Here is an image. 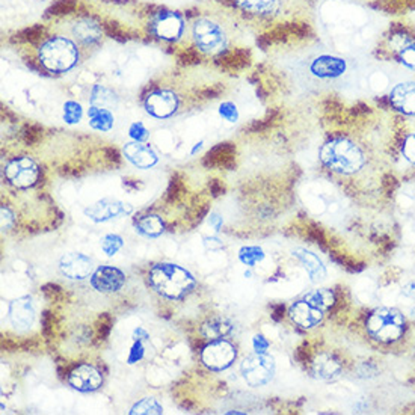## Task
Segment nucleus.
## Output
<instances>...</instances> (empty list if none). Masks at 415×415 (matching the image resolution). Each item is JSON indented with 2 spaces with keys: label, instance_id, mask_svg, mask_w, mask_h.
I'll return each instance as SVG.
<instances>
[{
  "label": "nucleus",
  "instance_id": "obj_27",
  "mask_svg": "<svg viewBox=\"0 0 415 415\" xmlns=\"http://www.w3.org/2000/svg\"><path fill=\"white\" fill-rule=\"evenodd\" d=\"M136 231L148 239H157L165 233V222L157 215H147L136 221Z\"/></svg>",
  "mask_w": 415,
  "mask_h": 415
},
{
  "label": "nucleus",
  "instance_id": "obj_31",
  "mask_svg": "<svg viewBox=\"0 0 415 415\" xmlns=\"http://www.w3.org/2000/svg\"><path fill=\"white\" fill-rule=\"evenodd\" d=\"M129 414H131V415H136V414H141V415H144V414L145 415H148V414H163V407L156 399L145 397V399L139 400L138 403H134Z\"/></svg>",
  "mask_w": 415,
  "mask_h": 415
},
{
  "label": "nucleus",
  "instance_id": "obj_22",
  "mask_svg": "<svg viewBox=\"0 0 415 415\" xmlns=\"http://www.w3.org/2000/svg\"><path fill=\"white\" fill-rule=\"evenodd\" d=\"M37 311L35 305L29 296H21L11 302L9 305V320L18 329L30 328L35 322Z\"/></svg>",
  "mask_w": 415,
  "mask_h": 415
},
{
  "label": "nucleus",
  "instance_id": "obj_10",
  "mask_svg": "<svg viewBox=\"0 0 415 415\" xmlns=\"http://www.w3.org/2000/svg\"><path fill=\"white\" fill-rule=\"evenodd\" d=\"M182 102L171 89H154L144 98V109L147 114L156 119H170L178 110Z\"/></svg>",
  "mask_w": 415,
  "mask_h": 415
},
{
  "label": "nucleus",
  "instance_id": "obj_17",
  "mask_svg": "<svg viewBox=\"0 0 415 415\" xmlns=\"http://www.w3.org/2000/svg\"><path fill=\"white\" fill-rule=\"evenodd\" d=\"M388 103L392 110L415 119V81L399 82L390 89Z\"/></svg>",
  "mask_w": 415,
  "mask_h": 415
},
{
  "label": "nucleus",
  "instance_id": "obj_34",
  "mask_svg": "<svg viewBox=\"0 0 415 415\" xmlns=\"http://www.w3.org/2000/svg\"><path fill=\"white\" fill-rule=\"evenodd\" d=\"M400 151H402L403 159L415 166V129L408 131L405 136H403Z\"/></svg>",
  "mask_w": 415,
  "mask_h": 415
},
{
  "label": "nucleus",
  "instance_id": "obj_35",
  "mask_svg": "<svg viewBox=\"0 0 415 415\" xmlns=\"http://www.w3.org/2000/svg\"><path fill=\"white\" fill-rule=\"evenodd\" d=\"M133 344L130 346L129 353H127V363L129 364H136L141 363L145 358V344L144 339H134L133 337Z\"/></svg>",
  "mask_w": 415,
  "mask_h": 415
},
{
  "label": "nucleus",
  "instance_id": "obj_3",
  "mask_svg": "<svg viewBox=\"0 0 415 415\" xmlns=\"http://www.w3.org/2000/svg\"><path fill=\"white\" fill-rule=\"evenodd\" d=\"M148 284L157 295L180 300L197 288V279L183 266L174 263H159L150 269Z\"/></svg>",
  "mask_w": 415,
  "mask_h": 415
},
{
  "label": "nucleus",
  "instance_id": "obj_1",
  "mask_svg": "<svg viewBox=\"0 0 415 415\" xmlns=\"http://www.w3.org/2000/svg\"><path fill=\"white\" fill-rule=\"evenodd\" d=\"M319 159L325 170L343 177L360 174L368 165L367 148L349 134H334L322 145Z\"/></svg>",
  "mask_w": 415,
  "mask_h": 415
},
{
  "label": "nucleus",
  "instance_id": "obj_33",
  "mask_svg": "<svg viewBox=\"0 0 415 415\" xmlns=\"http://www.w3.org/2000/svg\"><path fill=\"white\" fill-rule=\"evenodd\" d=\"M83 117V107L81 103L74 102V100H69L64 105V121L66 124H77L81 122Z\"/></svg>",
  "mask_w": 415,
  "mask_h": 415
},
{
  "label": "nucleus",
  "instance_id": "obj_2",
  "mask_svg": "<svg viewBox=\"0 0 415 415\" xmlns=\"http://www.w3.org/2000/svg\"><path fill=\"white\" fill-rule=\"evenodd\" d=\"M86 50L69 33H53L46 37L38 46L37 58L41 66L52 74L71 71L82 61Z\"/></svg>",
  "mask_w": 415,
  "mask_h": 415
},
{
  "label": "nucleus",
  "instance_id": "obj_5",
  "mask_svg": "<svg viewBox=\"0 0 415 415\" xmlns=\"http://www.w3.org/2000/svg\"><path fill=\"white\" fill-rule=\"evenodd\" d=\"M407 320L403 312L397 308H376L367 319V332L373 340L390 344L403 337Z\"/></svg>",
  "mask_w": 415,
  "mask_h": 415
},
{
  "label": "nucleus",
  "instance_id": "obj_4",
  "mask_svg": "<svg viewBox=\"0 0 415 415\" xmlns=\"http://www.w3.org/2000/svg\"><path fill=\"white\" fill-rule=\"evenodd\" d=\"M190 38L194 46L204 54L216 56L230 49L233 35L226 21L213 14L197 17L190 25Z\"/></svg>",
  "mask_w": 415,
  "mask_h": 415
},
{
  "label": "nucleus",
  "instance_id": "obj_39",
  "mask_svg": "<svg viewBox=\"0 0 415 415\" xmlns=\"http://www.w3.org/2000/svg\"><path fill=\"white\" fill-rule=\"evenodd\" d=\"M13 223H14V213L11 211L9 207L2 206V228L9 230L11 227H13Z\"/></svg>",
  "mask_w": 415,
  "mask_h": 415
},
{
  "label": "nucleus",
  "instance_id": "obj_12",
  "mask_svg": "<svg viewBox=\"0 0 415 415\" xmlns=\"http://www.w3.org/2000/svg\"><path fill=\"white\" fill-rule=\"evenodd\" d=\"M391 59L409 70H415V37L407 32H392L385 40Z\"/></svg>",
  "mask_w": 415,
  "mask_h": 415
},
{
  "label": "nucleus",
  "instance_id": "obj_18",
  "mask_svg": "<svg viewBox=\"0 0 415 415\" xmlns=\"http://www.w3.org/2000/svg\"><path fill=\"white\" fill-rule=\"evenodd\" d=\"M69 384L76 391L93 392L103 385V375L93 364H78L70 372Z\"/></svg>",
  "mask_w": 415,
  "mask_h": 415
},
{
  "label": "nucleus",
  "instance_id": "obj_41",
  "mask_svg": "<svg viewBox=\"0 0 415 415\" xmlns=\"http://www.w3.org/2000/svg\"><path fill=\"white\" fill-rule=\"evenodd\" d=\"M209 222H210V226L213 227V230H215V231H219L221 230V227H222V218L219 215H216V213H213V215L209 219Z\"/></svg>",
  "mask_w": 415,
  "mask_h": 415
},
{
  "label": "nucleus",
  "instance_id": "obj_9",
  "mask_svg": "<svg viewBox=\"0 0 415 415\" xmlns=\"http://www.w3.org/2000/svg\"><path fill=\"white\" fill-rule=\"evenodd\" d=\"M65 32L81 44L86 52L98 49L105 38L102 26L89 17L73 18L65 25Z\"/></svg>",
  "mask_w": 415,
  "mask_h": 415
},
{
  "label": "nucleus",
  "instance_id": "obj_6",
  "mask_svg": "<svg viewBox=\"0 0 415 415\" xmlns=\"http://www.w3.org/2000/svg\"><path fill=\"white\" fill-rule=\"evenodd\" d=\"M275 360L267 353L255 352L254 355L246 356L240 364V373L246 384L252 388L264 387L272 382L275 376Z\"/></svg>",
  "mask_w": 415,
  "mask_h": 415
},
{
  "label": "nucleus",
  "instance_id": "obj_15",
  "mask_svg": "<svg viewBox=\"0 0 415 415\" xmlns=\"http://www.w3.org/2000/svg\"><path fill=\"white\" fill-rule=\"evenodd\" d=\"M89 286L100 295H114L126 286V274L115 266H98L89 278Z\"/></svg>",
  "mask_w": 415,
  "mask_h": 415
},
{
  "label": "nucleus",
  "instance_id": "obj_8",
  "mask_svg": "<svg viewBox=\"0 0 415 415\" xmlns=\"http://www.w3.org/2000/svg\"><path fill=\"white\" fill-rule=\"evenodd\" d=\"M150 32L165 42H178L186 32V20L173 11H159L150 18Z\"/></svg>",
  "mask_w": 415,
  "mask_h": 415
},
{
  "label": "nucleus",
  "instance_id": "obj_37",
  "mask_svg": "<svg viewBox=\"0 0 415 415\" xmlns=\"http://www.w3.org/2000/svg\"><path fill=\"white\" fill-rule=\"evenodd\" d=\"M219 115L228 122H235L239 119V110H238V107L234 106V103L226 102V103H222L219 107Z\"/></svg>",
  "mask_w": 415,
  "mask_h": 415
},
{
  "label": "nucleus",
  "instance_id": "obj_29",
  "mask_svg": "<svg viewBox=\"0 0 415 415\" xmlns=\"http://www.w3.org/2000/svg\"><path fill=\"white\" fill-rule=\"evenodd\" d=\"M118 103L117 95L110 91V89L102 86V85H95L93 88L91 93V105L93 106H100V107H112Z\"/></svg>",
  "mask_w": 415,
  "mask_h": 415
},
{
  "label": "nucleus",
  "instance_id": "obj_14",
  "mask_svg": "<svg viewBox=\"0 0 415 415\" xmlns=\"http://www.w3.org/2000/svg\"><path fill=\"white\" fill-rule=\"evenodd\" d=\"M308 69L310 73L320 81H335V78H340L347 73L349 64L343 56L334 53H319L317 56H314Z\"/></svg>",
  "mask_w": 415,
  "mask_h": 415
},
{
  "label": "nucleus",
  "instance_id": "obj_7",
  "mask_svg": "<svg viewBox=\"0 0 415 415\" xmlns=\"http://www.w3.org/2000/svg\"><path fill=\"white\" fill-rule=\"evenodd\" d=\"M40 175L38 163L28 156L14 157L5 165L6 182L16 189L33 187L38 183Z\"/></svg>",
  "mask_w": 415,
  "mask_h": 415
},
{
  "label": "nucleus",
  "instance_id": "obj_28",
  "mask_svg": "<svg viewBox=\"0 0 415 415\" xmlns=\"http://www.w3.org/2000/svg\"><path fill=\"white\" fill-rule=\"evenodd\" d=\"M305 300L325 312L335 305L337 298L331 288H316L305 295Z\"/></svg>",
  "mask_w": 415,
  "mask_h": 415
},
{
  "label": "nucleus",
  "instance_id": "obj_32",
  "mask_svg": "<svg viewBox=\"0 0 415 415\" xmlns=\"http://www.w3.org/2000/svg\"><path fill=\"white\" fill-rule=\"evenodd\" d=\"M100 246L107 257H114L124 246V239L119 234H106L100 240Z\"/></svg>",
  "mask_w": 415,
  "mask_h": 415
},
{
  "label": "nucleus",
  "instance_id": "obj_13",
  "mask_svg": "<svg viewBox=\"0 0 415 415\" xmlns=\"http://www.w3.org/2000/svg\"><path fill=\"white\" fill-rule=\"evenodd\" d=\"M242 13L259 18H276L288 14L295 0H234Z\"/></svg>",
  "mask_w": 415,
  "mask_h": 415
},
{
  "label": "nucleus",
  "instance_id": "obj_19",
  "mask_svg": "<svg viewBox=\"0 0 415 415\" xmlns=\"http://www.w3.org/2000/svg\"><path fill=\"white\" fill-rule=\"evenodd\" d=\"M288 317L293 322L296 327L304 328V329H311L316 328L322 323L323 320V311L311 305L310 302L304 300H298L293 305L288 308Z\"/></svg>",
  "mask_w": 415,
  "mask_h": 415
},
{
  "label": "nucleus",
  "instance_id": "obj_23",
  "mask_svg": "<svg viewBox=\"0 0 415 415\" xmlns=\"http://www.w3.org/2000/svg\"><path fill=\"white\" fill-rule=\"evenodd\" d=\"M343 372V366L331 353H319L312 361V373L322 380H332Z\"/></svg>",
  "mask_w": 415,
  "mask_h": 415
},
{
  "label": "nucleus",
  "instance_id": "obj_16",
  "mask_svg": "<svg viewBox=\"0 0 415 415\" xmlns=\"http://www.w3.org/2000/svg\"><path fill=\"white\" fill-rule=\"evenodd\" d=\"M59 271L65 278L73 279V281H82V279L91 278L95 266L91 257L82 252H66L59 260Z\"/></svg>",
  "mask_w": 415,
  "mask_h": 415
},
{
  "label": "nucleus",
  "instance_id": "obj_21",
  "mask_svg": "<svg viewBox=\"0 0 415 415\" xmlns=\"http://www.w3.org/2000/svg\"><path fill=\"white\" fill-rule=\"evenodd\" d=\"M126 159L139 170H150L159 162V156L147 142H129L124 145Z\"/></svg>",
  "mask_w": 415,
  "mask_h": 415
},
{
  "label": "nucleus",
  "instance_id": "obj_25",
  "mask_svg": "<svg viewBox=\"0 0 415 415\" xmlns=\"http://www.w3.org/2000/svg\"><path fill=\"white\" fill-rule=\"evenodd\" d=\"M86 115L89 119V126L97 131H110L115 126L114 112L107 107H100V106L91 105V107H89L86 112Z\"/></svg>",
  "mask_w": 415,
  "mask_h": 415
},
{
  "label": "nucleus",
  "instance_id": "obj_36",
  "mask_svg": "<svg viewBox=\"0 0 415 415\" xmlns=\"http://www.w3.org/2000/svg\"><path fill=\"white\" fill-rule=\"evenodd\" d=\"M129 136L131 141H136V142H148L150 139V131L148 129L145 127L141 121L136 122H131L130 127H129Z\"/></svg>",
  "mask_w": 415,
  "mask_h": 415
},
{
  "label": "nucleus",
  "instance_id": "obj_30",
  "mask_svg": "<svg viewBox=\"0 0 415 415\" xmlns=\"http://www.w3.org/2000/svg\"><path fill=\"white\" fill-rule=\"evenodd\" d=\"M264 251L260 248V246H243V248L239 251V260L245 264L254 267L255 264H259L264 260Z\"/></svg>",
  "mask_w": 415,
  "mask_h": 415
},
{
  "label": "nucleus",
  "instance_id": "obj_11",
  "mask_svg": "<svg viewBox=\"0 0 415 415\" xmlns=\"http://www.w3.org/2000/svg\"><path fill=\"white\" fill-rule=\"evenodd\" d=\"M235 358H238L235 346L223 339L211 340L201 351V361L211 372H222V370L230 368L234 364Z\"/></svg>",
  "mask_w": 415,
  "mask_h": 415
},
{
  "label": "nucleus",
  "instance_id": "obj_20",
  "mask_svg": "<svg viewBox=\"0 0 415 415\" xmlns=\"http://www.w3.org/2000/svg\"><path fill=\"white\" fill-rule=\"evenodd\" d=\"M127 213H130L127 204L112 198H105L85 209V216L94 222H107L110 219L127 215Z\"/></svg>",
  "mask_w": 415,
  "mask_h": 415
},
{
  "label": "nucleus",
  "instance_id": "obj_24",
  "mask_svg": "<svg viewBox=\"0 0 415 415\" xmlns=\"http://www.w3.org/2000/svg\"><path fill=\"white\" fill-rule=\"evenodd\" d=\"M293 255L302 264H304L308 276L311 278V281L317 283V281H322V279L327 278V267H325L323 262L319 259L316 254L311 252V251H307L304 248H298L293 251Z\"/></svg>",
  "mask_w": 415,
  "mask_h": 415
},
{
  "label": "nucleus",
  "instance_id": "obj_38",
  "mask_svg": "<svg viewBox=\"0 0 415 415\" xmlns=\"http://www.w3.org/2000/svg\"><path fill=\"white\" fill-rule=\"evenodd\" d=\"M269 341L266 337H263V335H255V337L252 339V347L255 352L259 353H266V351L269 349Z\"/></svg>",
  "mask_w": 415,
  "mask_h": 415
},
{
  "label": "nucleus",
  "instance_id": "obj_26",
  "mask_svg": "<svg viewBox=\"0 0 415 415\" xmlns=\"http://www.w3.org/2000/svg\"><path fill=\"white\" fill-rule=\"evenodd\" d=\"M233 331V325L230 320L223 317H213L201 325L199 334L207 340H218L230 335Z\"/></svg>",
  "mask_w": 415,
  "mask_h": 415
},
{
  "label": "nucleus",
  "instance_id": "obj_40",
  "mask_svg": "<svg viewBox=\"0 0 415 415\" xmlns=\"http://www.w3.org/2000/svg\"><path fill=\"white\" fill-rule=\"evenodd\" d=\"M204 246L210 251H219V250H222L223 243H222V240H219L216 238H207V239H204Z\"/></svg>",
  "mask_w": 415,
  "mask_h": 415
}]
</instances>
